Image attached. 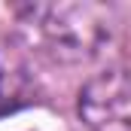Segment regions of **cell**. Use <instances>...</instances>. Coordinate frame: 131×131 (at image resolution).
Listing matches in <instances>:
<instances>
[{
	"mask_svg": "<svg viewBox=\"0 0 131 131\" xmlns=\"http://www.w3.org/2000/svg\"><path fill=\"white\" fill-rule=\"evenodd\" d=\"M28 12L55 55L85 58L107 40V12L101 6H31Z\"/></svg>",
	"mask_w": 131,
	"mask_h": 131,
	"instance_id": "cell-1",
	"label": "cell"
},
{
	"mask_svg": "<svg viewBox=\"0 0 131 131\" xmlns=\"http://www.w3.org/2000/svg\"><path fill=\"white\" fill-rule=\"evenodd\" d=\"M128 76L122 67L104 70L79 92V119L89 131H131Z\"/></svg>",
	"mask_w": 131,
	"mask_h": 131,
	"instance_id": "cell-2",
	"label": "cell"
},
{
	"mask_svg": "<svg viewBox=\"0 0 131 131\" xmlns=\"http://www.w3.org/2000/svg\"><path fill=\"white\" fill-rule=\"evenodd\" d=\"M28 101V76L21 67L0 55V116L18 110Z\"/></svg>",
	"mask_w": 131,
	"mask_h": 131,
	"instance_id": "cell-3",
	"label": "cell"
}]
</instances>
